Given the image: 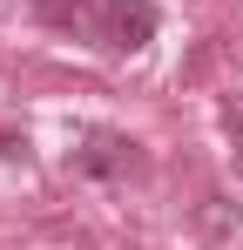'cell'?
Instances as JSON below:
<instances>
[{
	"label": "cell",
	"mask_w": 243,
	"mask_h": 250,
	"mask_svg": "<svg viewBox=\"0 0 243 250\" xmlns=\"http://www.w3.org/2000/svg\"><path fill=\"white\" fill-rule=\"evenodd\" d=\"M40 21H54V27H95V7L88 0H40Z\"/></svg>",
	"instance_id": "obj_3"
},
{
	"label": "cell",
	"mask_w": 243,
	"mask_h": 250,
	"mask_svg": "<svg viewBox=\"0 0 243 250\" xmlns=\"http://www.w3.org/2000/svg\"><path fill=\"white\" fill-rule=\"evenodd\" d=\"M95 34L115 54H135L156 41V7L149 0H95Z\"/></svg>",
	"instance_id": "obj_1"
},
{
	"label": "cell",
	"mask_w": 243,
	"mask_h": 250,
	"mask_svg": "<svg viewBox=\"0 0 243 250\" xmlns=\"http://www.w3.org/2000/svg\"><path fill=\"white\" fill-rule=\"evenodd\" d=\"M81 169H95V176H115V169H135V142H115V135H95V142L81 149Z\"/></svg>",
	"instance_id": "obj_2"
}]
</instances>
